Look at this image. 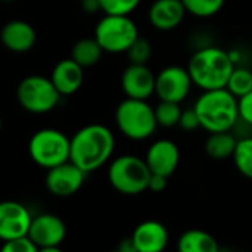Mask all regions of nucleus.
Returning <instances> with one entry per match:
<instances>
[{
  "label": "nucleus",
  "mask_w": 252,
  "mask_h": 252,
  "mask_svg": "<svg viewBox=\"0 0 252 252\" xmlns=\"http://www.w3.org/2000/svg\"><path fill=\"white\" fill-rule=\"evenodd\" d=\"M1 251L3 252H35V251H38V250H37V247L34 245V242L30 239V236H28V235H25V236L13 238V239H9V241H3Z\"/></svg>",
  "instance_id": "obj_28"
},
{
  "label": "nucleus",
  "mask_w": 252,
  "mask_h": 252,
  "mask_svg": "<svg viewBox=\"0 0 252 252\" xmlns=\"http://www.w3.org/2000/svg\"><path fill=\"white\" fill-rule=\"evenodd\" d=\"M235 68L232 55L220 47H202L189 59L188 71L195 86L202 92L223 89Z\"/></svg>",
  "instance_id": "obj_2"
},
{
  "label": "nucleus",
  "mask_w": 252,
  "mask_h": 252,
  "mask_svg": "<svg viewBox=\"0 0 252 252\" xmlns=\"http://www.w3.org/2000/svg\"><path fill=\"white\" fill-rule=\"evenodd\" d=\"M167 185H168V177L165 176H161V174H154L151 173V177H149V183H148V190H152V192H162L167 189Z\"/></svg>",
  "instance_id": "obj_31"
},
{
  "label": "nucleus",
  "mask_w": 252,
  "mask_h": 252,
  "mask_svg": "<svg viewBox=\"0 0 252 252\" xmlns=\"http://www.w3.org/2000/svg\"><path fill=\"white\" fill-rule=\"evenodd\" d=\"M103 49L94 37H86L78 40L71 52V59H74L80 66L89 68L96 65L102 58Z\"/></svg>",
  "instance_id": "obj_21"
},
{
  "label": "nucleus",
  "mask_w": 252,
  "mask_h": 252,
  "mask_svg": "<svg viewBox=\"0 0 252 252\" xmlns=\"http://www.w3.org/2000/svg\"><path fill=\"white\" fill-rule=\"evenodd\" d=\"M238 112L242 121L252 126V90L238 99Z\"/></svg>",
  "instance_id": "obj_29"
},
{
  "label": "nucleus",
  "mask_w": 252,
  "mask_h": 252,
  "mask_svg": "<svg viewBox=\"0 0 252 252\" xmlns=\"http://www.w3.org/2000/svg\"><path fill=\"white\" fill-rule=\"evenodd\" d=\"M236 142L238 140L230 131L210 133L208 139L205 140V152L210 158L216 161H223L232 158L236 148Z\"/></svg>",
  "instance_id": "obj_20"
},
{
  "label": "nucleus",
  "mask_w": 252,
  "mask_h": 252,
  "mask_svg": "<svg viewBox=\"0 0 252 252\" xmlns=\"http://www.w3.org/2000/svg\"><path fill=\"white\" fill-rule=\"evenodd\" d=\"M179 126L186 130V131H192V130H196L199 128V118L196 115V111L195 108H188L185 111H182V115H180V121H179Z\"/></svg>",
  "instance_id": "obj_30"
},
{
  "label": "nucleus",
  "mask_w": 252,
  "mask_h": 252,
  "mask_svg": "<svg viewBox=\"0 0 252 252\" xmlns=\"http://www.w3.org/2000/svg\"><path fill=\"white\" fill-rule=\"evenodd\" d=\"M151 170L145 159L136 155H121L115 158L108 168L111 186L128 196L140 195L148 190Z\"/></svg>",
  "instance_id": "obj_5"
},
{
  "label": "nucleus",
  "mask_w": 252,
  "mask_h": 252,
  "mask_svg": "<svg viewBox=\"0 0 252 252\" xmlns=\"http://www.w3.org/2000/svg\"><path fill=\"white\" fill-rule=\"evenodd\" d=\"M188 13L198 18H210L221 10L226 0H182Z\"/></svg>",
  "instance_id": "obj_25"
},
{
  "label": "nucleus",
  "mask_w": 252,
  "mask_h": 252,
  "mask_svg": "<svg viewBox=\"0 0 252 252\" xmlns=\"http://www.w3.org/2000/svg\"><path fill=\"white\" fill-rule=\"evenodd\" d=\"M118 250L121 252H136V248H134V244H133L131 236L130 238H126L124 241H121Z\"/></svg>",
  "instance_id": "obj_33"
},
{
  "label": "nucleus",
  "mask_w": 252,
  "mask_h": 252,
  "mask_svg": "<svg viewBox=\"0 0 252 252\" xmlns=\"http://www.w3.org/2000/svg\"><path fill=\"white\" fill-rule=\"evenodd\" d=\"M137 37V25L128 15H106L94 28V38L108 53L127 52Z\"/></svg>",
  "instance_id": "obj_7"
},
{
  "label": "nucleus",
  "mask_w": 252,
  "mask_h": 252,
  "mask_svg": "<svg viewBox=\"0 0 252 252\" xmlns=\"http://www.w3.org/2000/svg\"><path fill=\"white\" fill-rule=\"evenodd\" d=\"M131 239L136 252H161L168 245V230L157 220H146L134 229Z\"/></svg>",
  "instance_id": "obj_15"
},
{
  "label": "nucleus",
  "mask_w": 252,
  "mask_h": 252,
  "mask_svg": "<svg viewBox=\"0 0 252 252\" xmlns=\"http://www.w3.org/2000/svg\"><path fill=\"white\" fill-rule=\"evenodd\" d=\"M192 78L188 68L170 65L155 75V93L161 100L182 103L192 89Z\"/></svg>",
  "instance_id": "obj_10"
},
{
  "label": "nucleus",
  "mask_w": 252,
  "mask_h": 252,
  "mask_svg": "<svg viewBox=\"0 0 252 252\" xmlns=\"http://www.w3.org/2000/svg\"><path fill=\"white\" fill-rule=\"evenodd\" d=\"M145 161L151 173L170 177L174 174V171L179 167L180 149L173 140L159 139L149 146Z\"/></svg>",
  "instance_id": "obj_13"
},
{
  "label": "nucleus",
  "mask_w": 252,
  "mask_h": 252,
  "mask_svg": "<svg viewBox=\"0 0 252 252\" xmlns=\"http://www.w3.org/2000/svg\"><path fill=\"white\" fill-rule=\"evenodd\" d=\"M81 4H83V9L89 13H94V12L100 10L99 0H83Z\"/></svg>",
  "instance_id": "obj_32"
},
{
  "label": "nucleus",
  "mask_w": 252,
  "mask_h": 252,
  "mask_svg": "<svg viewBox=\"0 0 252 252\" xmlns=\"http://www.w3.org/2000/svg\"><path fill=\"white\" fill-rule=\"evenodd\" d=\"M86 173L80 170L72 161H65L47 170L46 188L47 190L59 198H68L77 193L84 183Z\"/></svg>",
  "instance_id": "obj_11"
},
{
  "label": "nucleus",
  "mask_w": 252,
  "mask_h": 252,
  "mask_svg": "<svg viewBox=\"0 0 252 252\" xmlns=\"http://www.w3.org/2000/svg\"><path fill=\"white\" fill-rule=\"evenodd\" d=\"M232 158L236 170L247 179L252 180V137H245L236 142Z\"/></svg>",
  "instance_id": "obj_22"
},
{
  "label": "nucleus",
  "mask_w": 252,
  "mask_h": 252,
  "mask_svg": "<svg viewBox=\"0 0 252 252\" xmlns=\"http://www.w3.org/2000/svg\"><path fill=\"white\" fill-rule=\"evenodd\" d=\"M50 80L61 96L74 94L84 81V68L71 58L62 59L55 65Z\"/></svg>",
  "instance_id": "obj_18"
},
{
  "label": "nucleus",
  "mask_w": 252,
  "mask_h": 252,
  "mask_svg": "<svg viewBox=\"0 0 252 252\" xmlns=\"http://www.w3.org/2000/svg\"><path fill=\"white\" fill-rule=\"evenodd\" d=\"M28 236L41 252H61V244L66 236V227L61 217L44 213L32 217Z\"/></svg>",
  "instance_id": "obj_9"
},
{
  "label": "nucleus",
  "mask_w": 252,
  "mask_h": 252,
  "mask_svg": "<svg viewBox=\"0 0 252 252\" xmlns=\"http://www.w3.org/2000/svg\"><path fill=\"white\" fill-rule=\"evenodd\" d=\"M121 87L127 97L146 100L155 93V74L148 65L130 63L121 75Z\"/></svg>",
  "instance_id": "obj_14"
},
{
  "label": "nucleus",
  "mask_w": 252,
  "mask_h": 252,
  "mask_svg": "<svg viewBox=\"0 0 252 252\" xmlns=\"http://www.w3.org/2000/svg\"><path fill=\"white\" fill-rule=\"evenodd\" d=\"M0 41L10 52L25 53L34 47L37 34L31 24L21 19H13L3 25L0 31Z\"/></svg>",
  "instance_id": "obj_16"
},
{
  "label": "nucleus",
  "mask_w": 252,
  "mask_h": 252,
  "mask_svg": "<svg viewBox=\"0 0 252 252\" xmlns=\"http://www.w3.org/2000/svg\"><path fill=\"white\" fill-rule=\"evenodd\" d=\"M226 89L235 96V97H241L247 93H250L252 90V71L248 68H233Z\"/></svg>",
  "instance_id": "obj_24"
},
{
  "label": "nucleus",
  "mask_w": 252,
  "mask_h": 252,
  "mask_svg": "<svg viewBox=\"0 0 252 252\" xmlns=\"http://www.w3.org/2000/svg\"><path fill=\"white\" fill-rule=\"evenodd\" d=\"M1 1H10V0H1Z\"/></svg>",
  "instance_id": "obj_35"
},
{
  "label": "nucleus",
  "mask_w": 252,
  "mask_h": 252,
  "mask_svg": "<svg viewBox=\"0 0 252 252\" xmlns=\"http://www.w3.org/2000/svg\"><path fill=\"white\" fill-rule=\"evenodd\" d=\"M78 1H83V0H78Z\"/></svg>",
  "instance_id": "obj_36"
},
{
  "label": "nucleus",
  "mask_w": 252,
  "mask_h": 252,
  "mask_svg": "<svg viewBox=\"0 0 252 252\" xmlns=\"http://www.w3.org/2000/svg\"><path fill=\"white\" fill-rule=\"evenodd\" d=\"M16 97L25 111L31 114H47L59 103L61 94L50 78L28 75L18 84Z\"/></svg>",
  "instance_id": "obj_8"
},
{
  "label": "nucleus",
  "mask_w": 252,
  "mask_h": 252,
  "mask_svg": "<svg viewBox=\"0 0 252 252\" xmlns=\"http://www.w3.org/2000/svg\"><path fill=\"white\" fill-rule=\"evenodd\" d=\"M1 126H3V121H1V117H0V131H1Z\"/></svg>",
  "instance_id": "obj_34"
},
{
  "label": "nucleus",
  "mask_w": 252,
  "mask_h": 252,
  "mask_svg": "<svg viewBox=\"0 0 252 252\" xmlns=\"http://www.w3.org/2000/svg\"><path fill=\"white\" fill-rule=\"evenodd\" d=\"M69 137L56 128L35 131L28 143L30 158L40 167L49 170L69 159Z\"/></svg>",
  "instance_id": "obj_6"
},
{
  "label": "nucleus",
  "mask_w": 252,
  "mask_h": 252,
  "mask_svg": "<svg viewBox=\"0 0 252 252\" xmlns=\"http://www.w3.org/2000/svg\"><path fill=\"white\" fill-rule=\"evenodd\" d=\"M182 0H155L149 7V22L159 31H171L177 28L186 15Z\"/></svg>",
  "instance_id": "obj_17"
},
{
  "label": "nucleus",
  "mask_w": 252,
  "mask_h": 252,
  "mask_svg": "<svg viewBox=\"0 0 252 252\" xmlns=\"http://www.w3.org/2000/svg\"><path fill=\"white\" fill-rule=\"evenodd\" d=\"M177 250L180 252H217L219 242L208 232L192 229L179 238Z\"/></svg>",
  "instance_id": "obj_19"
},
{
  "label": "nucleus",
  "mask_w": 252,
  "mask_h": 252,
  "mask_svg": "<svg viewBox=\"0 0 252 252\" xmlns=\"http://www.w3.org/2000/svg\"><path fill=\"white\" fill-rule=\"evenodd\" d=\"M69 161L86 174L103 167L114 154L115 137L102 124H89L80 128L71 139Z\"/></svg>",
  "instance_id": "obj_1"
},
{
  "label": "nucleus",
  "mask_w": 252,
  "mask_h": 252,
  "mask_svg": "<svg viewBox=\"0 0 252 252\" xmlns=\"http://www.w3.org/2000/svg\"><path fill=\"white\" fill-rule=\"evenodd\" d=\"M127 56L130 59L131 63H140V65H146L148 61L152 56V44L145 38V37H137L130 47L127 49Z\"/></svg>",
  "instance_id": "obj_26"
},
{
  "label": "nucleus",
  "mask_w": 252,
  "mask_h": 252,
  "mask_svg": "<svg viewBox=\"0 0 252 252\" xmlns=\"http://www.w3.org/2000/svg\"><path fill=\"white\" fill-rule=\"evenodd\" d=\"M31 214L27 207L16 201L0 202V241L28 235L31 224Z\"/></svg>",
  "instance_id": "obj_12"
},
{
  "label": "nucleus",
  "mask_w": 252,
  "mask_h": 252,
  "mask_svg": "<svg viewBox=\"0 0 252 252\" xmlns=\"http://www.w3.org/2000/svg\"><path fill=\"white\" fill-rule=\"evenodd\" d=\"M115 123L118 130L131 140H145L158 127L154 108L145 99L133 97H127L117 106Z\"/></svg>",
  "instance_id": "obj_4"
},
{
  "label": "nucleus",
  "mask_w": 252,
  "mask_h": 252,
  "mask_svg": "<svg viewBox=\"0 0 252 252\" xmlns=\"http://www.w3.org/2000/svg\"><path fill=\"white\" fill-rule=\"evenodd\" d=\"M142 0H99L105 15H130Z\"/></svg>",
  "instance_id": "obj_27"
},
{
  "label": "nucleus",
  "mask_w": 252,
  "mask_h": 252,
  "mask_svg": "<svg viewBox=\"0 0 252 252\" xmlns=\"http://www.w3.org/2000/svg\"><path fill=\"white\" fill-rule=\"evenodd\" d=\"M155 111V118H157V124L165 128H171L179 126L180 121V115H182V108L180 103L177 102H170V100H161L157 108H154Z\"/></svg>",
  "instance_id": "obj_23"
},
{
  "label": "nucleus",
  "mask_w": 252,
  "mask_h": 252,
  "mask_svg": "<svg viewBox=\"0 0 252 252\" xmlns=\"http://www.w3.org/2000/svg\"><path fill=\"white\" fill-rule=\"evenodd\" d=\"M193 108L199 118L201 128L208 133L230 131L239 120L238 97L226 87L204 90Z\"/></svg>",
  "instance_id": "obj_3"
}]
</instances>
